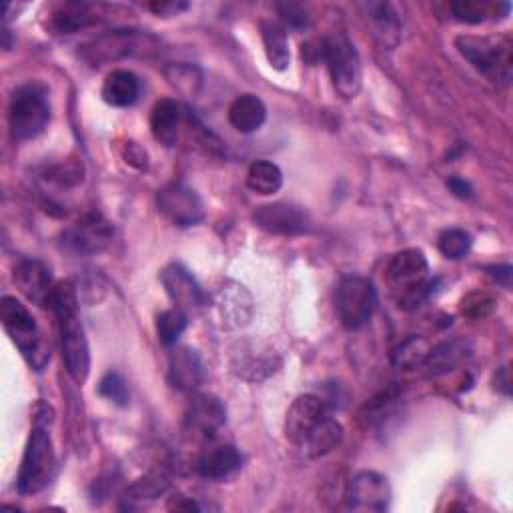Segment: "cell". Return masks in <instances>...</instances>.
Masks as SVG:
<instances>
[{"label":"cell","mask_w":513,"mask_h":513,"mask_svg":"<svg viewBox=\"0 0 513 513\" xmlns=\"http://www.w3.org/2000/svg\"><path fill=\"white\" fill-rule=\"evenodd\" d=\"M51 421V409L41 405L17 477V489L21 495H35L43 491L55 477L57 453L49 429Z\"/></svg>","instance_id":"3"},{"label":"cell","mask_w":513,"mask_h":513,"mask_svg":"<svg viewBox=\"0 0 513 513\" xmlns=\"http://www.w3.org/2000/svg\"><path fill=\"white\" fill-rule=\"evenodd\" d=\"M261 39L265 45V55H267L269 65L275 71H285L291 63L287 31L273 21H265V23H261Z\"/></svg>","instance_id":"24"},{"label":"cell","mask_w":513,"mask_h":513,"mask_svg":"<svg viewBox=\"0 0 513 513\" xmlns=\"http://www.w3.org/2000/svg\"><path fill=\"white\" fill-rule=\"evenodd\" d=\"M377 307V291L365 277H345L337 287L335 309L347 329H361L373 317Z\"/></svg>","instance_id":"10"},{"label":"cell","mask_w":513,"mask_h":513,"mask_svg":"<svg viewBox=\"0 0 513 513\" xmlns=\"http://www.w3.org/2000/svg\"><path fill=\"white\" fill-rule=\"evenodd\" d=\"M91 23H93L91 7L89 5H79V3L65 5L61 11L55 13V19H53V27L61 35L77 33L79 29H85Z\"/></svg>","instance_id":"27"},{"label":"cell","mask_w":513,"mask_h":513,"mask_svg":"<svg viewBox=\"0 0 513 513\" xmlns=\"http://www.w3.org/2000/svg\"><path fill=\"white\" fill-rule=\"evenodd\" d=\"M51 309L55 311L59 321L63 359H65L67 371L75 381L83 383L89 377L91 351H89V341L79 315V297L71 283L55 285Z\"/></svg>","instance_id":"2"},{"label":"cell","mask_w":513,"mask_h":513,"mask_svg":"<svg viewBox=\"0 0 513 513\" xmlns=\"http://www.w3.org/2000/svg\"><path fill=\"white\" fill-rule=\"evenodd\" d=\"M429 355V347L425 341L417 339V337H411L407 339L403 345L397 347L395 355H393V361L397 367L401 369H413V367H419L425 363Z\"/></svg>","instance_id":"31"},{"label":"cell","mask_w":513,"mask_h":513,"mask_svg":"<svg viewBox=\"0 0 513 513\" xmlns=\"http://www.w3.org/2000/svg\"><path fill=\"white\" fill-rule=\"evenodd\" d=\"M285 433L287 439L311 459L327 455L343 439V427L331 417L327 401L311 393L297 397L289 407Z\"/></svg>","instance_id":"1"},{"label":"cell","mask_w":513,"mask_h":513,"mask_svg":"<svg viewBox=\"0 0 513 513\" xmlns=\"http://www.w3.org/2000/svg\"><path fill=\"white\" fill-rule=\"evenodd\" d=\"M447 187H449V191H451L455 197H459V199H471V195H473L471 185H469L467 181L459 179V177H451V179L447 181Z\"/></svg>","instance_id":"38"},{"label":"cell","mask_w":513,"mask_h":513,"mask_svg":"<svg viewBox=\"0 0 513 513\" xmlns=\"http://www.w3.org/2000/svg\"><path fill=\"white\" fill-rule=\"evenodd\" d=\"M241 467V455L233 445H215L203 451L195 463L197 473L203 479L221 481L231 477Z\"/></svg>","instance_id":"19"},{"label":"cell","mask_w":513,"mask_h":513,"mask_svg":"<svg viewBox=\"0 0 513 513\" xmlns=\"http://www.w3.org/2000/svg\"><path fill=\"white\" fill-rule=\"evenodd\" d=\"M0 321H3L5 331L11 335L23 357L41 371L51 353L45 351L41 329L27 305H23L17 297H3V301H0Z\"/></svg>","instance_id":"4"},{"label":"cell","mask_w":513,"mask_h":513,"mask_svg":"<svg viewBox=\"0 0 513 513\" xmlns=\"http://www.w3.org/2000/svg\"><path fill=\"white\" fill-rule=\"evenodd\" d=\"M253 221L259 229L273 235H283V237L301 235L309 229L307 213L301 207L291 203L263 205L255 211Z\"/></svg>","instance_id":"16"},{"label":"cell","mask_w":513,"mask_h":513,"mask_svg":"<svg viewBox=\"0 0 513 513\" xmlns=\"http://www.w3.org/2000/svg\"><path fill=\"white\" fill-rule=\"evenodd\" d=\"M97 391H99L101 397H105V399H109V401H113V403H117L121 407L129 405L131 393H129L127 381L117 371H109L107 375H103V379L99 381Z\"/></svg>","instance_id":"33"},{"label":"cell","mask_w":513,"mask_h":513,"mask_svg":"<svg viewBox=\"0 0 513 513\" xmlns=\"http://www.w3.org/2000/svg\"><path fill=\"white\" fill-rule=\"evenodd\" d=\"M347 509L351 511H387L391 503V485L377 471H359L347 485Z\"/></svg>","instance_id":"11"},{"label":"cell","mask_w":513,"mask_h":513,"mask_svg":"<svg viewBox=\"0 0 513 513\" xmlns=\"http://www.w3.org/2000/svg\"><path fill=\"white\" fill-rule=\"evenodd\" d=\"M113 241V225L101 213L85 215L63 233V245L77 255L101 253Z\"/></svg>","instance_id":"13"},{"label":"cell","mask_w":513,"mask_h":513,"mask_svg":"<svg viewBox=\"0 0 513 513\" xmlns=\"http://www.w3.org/2000/svg\"><path fill=\"white\" fill-rule=\"evenodd\" d=\"M159 211L177 227H193L197 225L203 215V201L195 189L187 187L185 183H171L163 187L157 195Z\"/></svg>","instance_id":"12"},{"label":"cell","mask_w":513,"mask_h":513,"mask_svg":"<svg viewBox=\"0 0 513 513\" xmlns=\"http://www.w3.org/2000/svg\"><path fill=\"white\" fill-rule=\"evenodd\" d=\"M437 247L445 259H461L471 249V237L461 229H447L439 235Z\"/></svg>","instance_id":"30"},{"label":"cell","mask_w":513,"mask_h":513,"mask_svg":"<svg viewBox=\"0 0 513 513\" xmlns=\"http://www.w3.org/2000/svg\"><path fill=\"white\" fill-rule=\"evenodd\" d=\"M227 411L213 395H195L185 417V431L195 441H211L225 425Z\"/></svg>","instance_id":"14"},{"label":"cell","mask_w":513,"mask_h":513,"mask_svg":"<svg viewBox=\"0 0 513 513\" xmlns=\"http://www.w3.org/2000/svg\"><path fill=\"white\" fill-rule=\"evenodd\" d=\"M173 507H175V509H189V511H197V509H199V505H197L193 499H189V501H177Z\"/></svg>","instance_id":"39"},{"label":"cell","mask_w":513,"mask_h":513,"mask_svg":"<svg viewBox=\"0 0 513 513\" xmlns=\"http://www.w3.org/2000/svg\"><path fill=\"white\" fill-rule=\"evenodd\" d=\"M181 109L173 99H161L151 113V133L157 143L173 147L179 139Z\"/></svg>","instance_id":"22"},{"label":"cell","mask_w":513,"mask_h":513,"mask_svg":"<svg viewBox=\"0 0 513 513\" xmlns=\"http://www.w3.org/2000/svg\"><path fill=\"white\" fill-rule=\"evenodd\" d=\"M451 15L459 23L479 25L491 15V5L479 3V0H457L451 5Z\"/></svg>","instance_id":"32"},{"label":"cell","mask_w":513,"mask_h":513,"mask_svg":"<svg viewBox=\"0 0 513 513\" xmlns=\"http://www.w3.org/2000/svg\"><path fill=\"white\" fill-rule=\"evenodd\" d=\"M247 185L257 195H275L283 185L281 169L271 161H255L247 173Z\"/></svg>","instance_id":"25"},{"label":"cell","mask_w":513,"mask_h":513,"mask_svg":"<svg viewBox=\"0 0 513 513\" xmlns=\"http://www.w3.org/2000/svg\"><path fill=\"white\" fill-rule=\"evenodd\" d=\"M141 93V83L131 71H113L103 85V99L107 105L125 109L137 103Z\"/></svg>","instance_id":"23"},{"label":"cell","mask_w":513,"mask_h":513,"mask_svg":"<svg viewBox=\"0 0 513 513\" xmlns=\"http://www.w3.org/2000/svg\"><path fill=\"white\" fill-rule=\"evenodd\" d=\"M205 381V367L197 351L179 347L169 359V383L183 393H195Z\"/></svg>","instance_id":"18"},{"label":"cell","mask_w":513,"mask_h":513,"mask_svg":"<svg viewBox=\"0 0 513 513\" xmlns=\"http://www.w3.org/2000/svg\"><path fill=\"white\" fill-rule=\"evenodd\" d=\"M455 47L459 55L481 75L491 81L507 83L511 79L513 65V47L505 37H457Z\"/></svg>","instance_id":"5"},{"label":"cell","mask_w":513,"mask_h":513,"mask_svg":"<svg viewBox=\"0 0 513 513\" xmlns=\"http://www.w3.org/2000/svg\"><path fill=\"white\" fill-rule=\"evenodd\" d=\"M267 119L265 103L255 95H241L229 107V123L235 131L251 135L263 127Z\"/></svg>","instance_id":"21"},{"label":"cell","mask_w":513,"mask_h":513,"mask_svg":"<svg viewBox=\"0 0 513 513\" xmlns=\"http://www.w3.org/2000/svg\"><path fill=\"white\" fill-rule=\"evenodd\" d=\"M427 273L429 263L425 255L417 249H405L391 259L387 267V277L391 285L401 293L399 307L413 309L431 295L435 281H431Z\"/></svg>","instance_id":"6"},{"label":"cell","mask_w":513,"mask_h":513,"mask_svg":"<svg viewBox=\"0 0 513 513\" xmlns=\"http://www.w3.org/2000/svg\"><path fill=\"white\" fill-rule=\"evenodd\" d=\"M15 281L21 289V293L31 299L35 305L41 307H51V299H53V277H51V269L37 261V259H25L17 265L15 269Z\"/></svg>","instance_id":"17"},{"label":"cell","mask_w":513,"mask_h":513,"mask_svg":"<svg viewBox=\"0 0 513 513\" xmlns=\"http://www.w3.org/2000/svg\"><path fill=\"white\" fill-rule=\"evenodd\" d=\"M475 297H477L475 303H471L469 299H463V313H467L471 317L485 315L493 307V301L487 295H475Z\"/></svg>","instance_id":"35"},{"label":"cell","mask_w":513,"mask_h":513,"mask_svg":"<svg viewBox=\"0 0 513 513\" xmlns=\"http://www.w3.org/2000/svg\"><path fill=\"white\" fill-rule=\"evenodd\" d=\"M467 351L469 349L463 341H447L429 349V355L423 365L429 369L431 375L447 373L467 357Z\"/></svg>","instance_id":"26"},{"label":"cell","mask_w":513,"mask_h":513,"mask_svg":"<svg viewBox=\"0 0 513 513\" xmlns=\"http://www.w3.org/2000/svg\"><path fill=\"white\" fill-rule=\"evenodd\" d=\"M279 13L283 17V21L289 25V27H305L307 25V17L305 13L301 11V7H295V5H281L279 7Z\"/></svg>","instance_id":"34"},{"label":"cell","mask_w":513,"mask_h":513,"mask_svg":"<svg viewBox=\"0 0 513 513\" xmlns=\"http://www.w3.org/2000/svg\"><path fill=\"white\" fill-rule=\"evenodd\" d=\"M9 123L17 141L39 137L51 123V103L47 89L41 85H25L17 89L11 99Z\"/></svg>","instance_id":"8"},{"label":"cell","mask_w":513,"mask_h":513,"mask_svg":"<svg viewBox=\"0 0 513 513\" xmlns=\"http://www.w3.org/2000/svg\"><path fill=\"white\" fill-rule=\"evenodd\" d=\"M155 39L147 33L133 29H119L97 37L95 41L81 47V57L91 67H105L127 57L147 53L155 47Z\"/></svg>","instance_id":"9"},{"label":"cell","mask_w":513,"mask_h":513,"mask_svg":"<svg viewBox=\"0 0 513 513\" xmlns=\"http://www.w3.org/2000/svg\"><path fill=\"white\" fill-rule=\"evenodd\" d=\"M321 61H325L335 91L343 99H355L363 83L361 57L355 45L343 35L327 37L319 43Z\"/></svg>","instance_id":"7"},{"label":"cell","mask_w":513,"mask_h":513,"mask_svg":"<svg viewBox=\"0 0 513 513\" xmlns=\"http://www.w3.org/2000/svg\"><path fill=\"white\" fill-rule=\"evenodd\" d=\"M161 281L165 285L167 295L175 303V307L185 311L187 315L191 311H201L203 307H207L209 303L207 293L201 289V285L183 265L171 263L169 267H165L161 273Z\"/></svg>","instance_id":"15"},{"label":"cell","mask_w":513,"mask_h":513,"mask_svg":"<svg viewBox=\"0 0 513 513\" xmlns=\"http://www.w3.org/2000/svg\"><path fill=\"white\" fill-rule=\"evenodd\" d=\"M125 159L129 165H133L137 169H147V153L137 143H127Z\"/></svg>","instance_id":"36"},{"label":"cell","mask_w":513,"mask_h":513,"mask_svg":"<svg viewBox=\"0 0 513 513\" xmlns=\"http://www.w3.org/2000/svg\"><path fill=\"white\" fill-rule=\"evenodd\" d=\"M189 323V315L177 307L163 311L157 317V333L163 345L171 347L177 343V339L183 335V331L187 329Z\"/></svg>","instance_id":"28"},{"label":"cell","mask_w":513,"mask_h":513,"mask_svg":"<svg viewBox=\"0 0 513 513\" xmlns=\"http://www.w3.org/2000/svg\"><path fill=\"white\" fill-rule=\"evenodd\" d=\"M215 305L227 327H243L251 319V297L239 283H227L219 289Z\"/></svg>","instance_id":"20"},{"label":"cell","mask_w":513,"mask_h":513,"mask_svg":"<svg viewBox=\"0 0 513 513\" xmlns=\"http://www.w3.org/2000/svg\"><path fill=\"white\" fill-rule=\"evenodd\" d=\"M169 487H171L169 475L163 473V471H153V473L141 477L139 481H135V483L129 487L127 495H129L131 499H137V501L157 499V497L165 495Z\"/></svg>","instance_id":"29"},{"label":"cell","mask_w":513,"mask_h":513,"mask_svg":"<svg viewBox=\"0 0 513 513\" xmlns=\"http://www.w3.org/2000/svg\"><path fill=\"white\" fill-rule=\"evenodd\" d=\"M149 9L157 15H161V17H175V15L187 11L189 5L187 3H175V0H173V3H153V5H149Z\"/></svg>","instance_id":"37"}]
</instances>
